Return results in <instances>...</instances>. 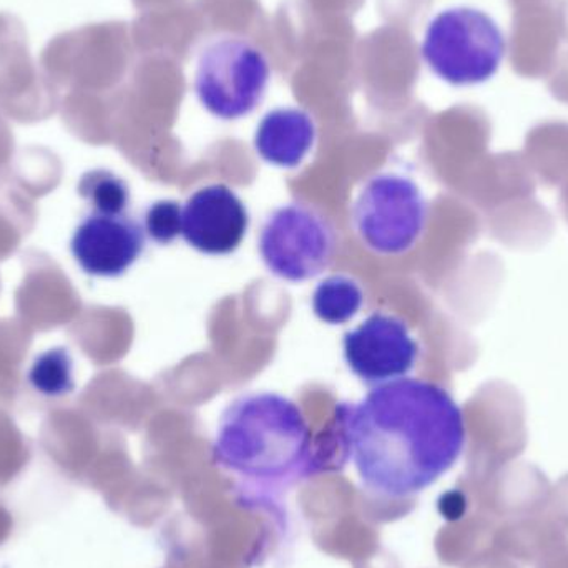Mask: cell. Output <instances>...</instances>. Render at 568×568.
I'll list each match as a JSON object with an SVG mask.
<instances>
[{
	"instance_id": "9c48e42d",
	"label": "cell",
	"mask_w": 568,
	"mask_h": 568,
	"mask_svg": "<svg viewBox=\"0 0 568 568\" xmlns=\"http://www.w3.org/2000/svg\"><path fill=\"white\" fill-rule=\"evenodd\" d=\"M245 203L225 185H210L190 196L182 210V236L205 255H230L248 232Z\"/></svg>"
},
{
	"instance_id": "7c38bea8",
	"label": "cell",
	"mask_w": 568,
	"mask_h": 568,
	"mask_svg": "<svg viewBox=\"0 0 568 568\" xmlns=\"http://www.w3.org/2000/svg\"><path fill=\"white\" fill-rule=\"evenodd\" d=\"M364 294L359 284L347 276H329L317 284L313 294V310L327 324H344L363 307Z\"/></svg>"
},
{
	"instance_id": "8992f818",
	"label": "cell",
	"mask_w": 568,
	"mask_h": 568,
	"mask_svg": "<svg viewBox=\"0 0 568 568\" xmlns=\"http://www.w3.org/2000/svg\"><path fill=\"white\" fill-rule=\"evenodd\" d=\"M336 235L316 210L291 203L272 213L260 236V252L270 272L286 282H306L333 262Z\"/></svg>"
},
{
	"instance_id": "5bb4252c",
	"label": "cell",
	"mask_w": 568,
	"mask_h": 568,
	"mask_svg": "<svg viewBox=\"0 0 568 568\" xmlns=\"http://www.w3.org/2000/svg\"><path fill=\"white\" fill-rule=\"evenodd\" d=\"M182 210L172 200L153 203L143 216V230L152 242L159 245H170L182 235Z\"/></svg>"
},
{
	"instance_id": "8fae6325",
	"label": "cell",
	"mask_w": 568,
	"mask_h": 568,
	"mask_svg": "<svg viewBox=\"0 0 568 568\" xmlns=\"http://www.w3.org/2000/svg\"><path fill=\"white\" fill-rule=\"evenodd\" d=\"M27 383L43 397L69 396L75 390V363L67 347L57 346L33 357Z\"/></svg>"
},
{
	"instance_id": "52a82bcc",
	"label": "cell",
	"mask_w": 568,
	"mask_h": 568,
	"mask_svg": "<svg viewBox=\"0 0 568 568\" xmlns=\"http://www.w3.org/2000/svg\"><path fill=\"white\" fill-rule=\"evenodd\" d=\"M344 359L367 384L400 379L416 366L419 346L409 327L393 314L374 313L356 329L344 334Z\"/></svg>"
},
{
	"instance_id": "6da1fadb",
	"label": "cell",
	"mask_w": 568,
	"mask_h": 568,
	"mask_svg": "<svg viewBox=\"0 0 568 568\" xmlns=\"http://www.w3.org/2000/svg\"><path fill=\"white\" fill-rule=\"evenodd\" d=\"M336 416L373 497L406 503L449 473L466 447L463 409L430 381L379 384L361 403L339 404Z\"/></svg>"
},
{
	"instance_id": "7a4b0ae2",
	"label": "cell",
	"mask_w": 568,
	"mask_h": 568,
	"mask_svg": "<svg viewBox=\"0 0 568 568\" xmlns=\"http://www.w3.org/2000/svg\"><path fill=\"white\" fill-rule=\"evenodd\" d=\"M213 463L265 496L316 474L314 436L300 407L275 393L239 397L220 420Z\"/></svg>"
},
{
	"instance_id": "30bf717a",
	"label": "cell",
	"mask_w": 568,
	"mask_h": 568,
	"mask_svg": "<svg viewBox=\"0 0 568 568\" xmlns=\"http://www.w3.org/2000/svg\"><path fill=\"white\" fill-rule=\"evenodd\" d=\"M316 142V123L306 110L278 106L270 110L255 133V149L266 162L283 169L301 165Z\"/></svg>"
},
{
	"instance_id": "4fadbf2b",
	"label": "cell",
	"mask_w": 568,
	"mask_h": 568,
	"mask_svg": "<svg viewBox=\"0 0 568 568\" xmlns=\"http://www.w3.org/2000/svg\"><path fill=\"white\" fill-rule=\"evenodd\" d=\"M79 195L99 215H125L130 205V189L125 180L110 170L97 169L83 173L77 185Z\"/></svg>"
},
{
	"instance_id": "3957f363",
	"label": "cell",
	"mask_w": 568,
	"mask_h": 568,
	"mask_svg": "<svg viewBox=\"0 0 568 568\" xmlns=\"http://www.w3.org/2000/svg\"><path fill=\"white\" fill-rule=\"evenodd\" d=\"M507 39L497 20L470 6H454L427 22L420 57L427 69L450 87H476L499 73Z\"/></svg>"
},
{
	"instance_id": "5b68a950",
	"label": "cell",
	"mask_w": 568,
	"mask_h": 568,
	"mask_svg": "<svg viewBox=\"0 0 568 568\" xmlns=\"http://www.w3.org/2000/svg\"><path fill=\"white\" fill-rule=\"evenodd\" d=\"M361 242L379 255H403L426 229L427 203L419 186L396 173L373 176L354 205Z\"/></svg>"
},
{
	"instance_id": "277c9868",
	"label": "cell",
	"mask_w": 568,
	"mask_h": 568,
	"mask_svg": "<svg viewBox=\"0 0 568 568\" xmlns=\"http://www.w3.org/2000/svg\"><path fill=\"white\" fill-rule=\"evenodd\" d=\"M272 73L270 57L258 43L223 33L200 50L193 90L210 115L230 122L252 115L262 105Z\"/></svg>"
},
{
	"instance_id": "ba28073f",
	"label": "cell",
	"mask_w": 568,
	"mask_h": 568,
	"mask_svg": "<svg viewBox=\"0 0 568 568\" xmlns=\"http://www.w3.org/2000/svg\"><path fill=\"white\" fill-rule=\"evenodd\" d=\"M145 250V230L125 215L85 216L70 240V253L85 275L120 278Z\"/></svg>"
}]
</instances>
